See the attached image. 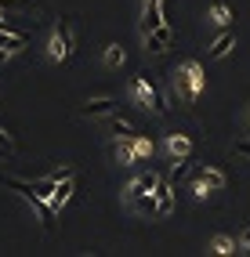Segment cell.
I'll return each mask as SVG.
<instances>
[{
    "label": "cell",
    "instance_id": "obj_1",
    "mask_svg": "<svg viewBox=\"0 0 250 257\" xmlns=\"http://www.w3.org/2000/svg\"><path fill=\"white\" fill-rule=\"evenodd\" d=\"M0 185H8L11 192H19V196H22L29 207L37 210V217H40V225H44V228H51V225H55V214H58V210L51 207V199H44L37 188H33V181H22V178H0Z\"/></svg>",
    "mask_w": 250,
    "mask_h": 257
},
{
    "label": "cell",
    "instance_id": "obj_2",
    "mask_svg": "<svg viewBox=\"0 0 250 257\" xmlns=\"http://www.w3.org/2000/svg\"><path fill=\"white\" fill-rule=\"evenodd\" d=\"M203 87H207V76H203V65L199 62H181L178 69H174V91H185V98L189 101H196L199 94H203Z\"/></svg>",
    "mask_w": 250,
    "mask_h": 257
},
{
    "label": "cell",
    "instance_id": "obj_3",
    "mask_svg": "<svg viewBox=\"0 0 250 257\" xmlns=\"http://www.w3.org/2000/svg\"><path fill=\"white\" fill-rule=\"evenodd\" d=\"M73 26L69 22H58L55 26V33H51V44H47V58H51V62H69V55H73Z\"/></svg>",
    "mask_w": 250,
    "mask_h": 257
},
{
    "label": "cell",
    "instance_id": "obj_4",
    "mask_svg": "<svg viewBox=\"0 0 250 257\" xmlns=\"http://www.w3.org/2000/svg\"><path fill=\"white\" fill-rule=\"evenodd\" d=\"M135 98H138V105H145V109H153L156 116H163L167 112V101H163V94L149 83V76L142 73V76H135Z\"/></svg>",
    "mask_w": 250,
    "mask_h": 257
},
{
    "label": "cell",
    "instance_id": "obj_5",
    "mask_svg": "<svg viewBox=\"0 0 250 257\" xmlns=\"http://www.w3.org/2000/svg\"><path fill=\"white\" fill-rule=\"evenodd\" d=\"M163 22V0H142V33H153Z\"/></svg>",
    "mask_w": 250,
    "mask_h": 257
},
{
    "label": "cell",
    "instance_id": "obj_6",
    "mask_svg": "<svg viewBox=\"0 0 250 257\" xmlns=\"http://www.w3.org/2000/svg\"><path fill=\"white\" fill-rule=\"evenodd\" d=\"M116 105H120V101L116 98H109V94H102V98H87L83 101V116H91V119H98V116H112L116 112Z\"/></svg>",
    "mask_w": 250,
    "mask_h": 257
},
{
    "label": "cell",
    "instance_id": "obj_7",
    "mask_svg": "<svg viewBox=\"0 0 250 257\" xmlns=\"http://www.w3.org/2000/svg\"><path fill=\"white\" fill-rule=\"evenodd\" d=\"M171 40H174L171 26H160V29H153V33H145V51H153V55H163V51L171 47Z\"/></svg>",
    "mask_w": 250,
    "mask_h": 257
},
{
    "label": "cell",
    "instance_id": "obj_8",
    "mask_svg": "<svg viewBox=\"0 0 250 257\" xmlns=\"http://www.w3.org/2000/svg\"><path fill=\"white\" fill-rule=\"evenodd\" d=\"M196 181H203L210 192H221V188L228 185V178H225V170H218V167H199V174H196Z\"/></svg>",
    "mask_w": 250,
    "mask_h": 257
},
{
    "label": "cell",
    "instance_id": "obj_9",
    "mask_svg": "<svg viewBox=\"0 0 250 257\" xmlns=\"http://www.w3.org/2000/svg\"><path fill=\"white\" fill-rule=\"evenodd\" d=\"M156 203H160V217H167V214L174 210V185L167 181V178L156 185Z\"/></svg>",
    "mask_w": 250,
    "mask_h": 257
},
{
    "label": "cell",
    "instance_id": "obj_10",
    "mask_svg": "<svg viewBox=\"0 0 250 257\" xmlns=\"http://www.w3.org/2000/svg\"><path fill=\"white\" fill-rule=\"evenodd\" d=\"M167 152H171L174 160H185L189 152H192V142H189V134H167Z\"/></svg>",
    "mask_w": 250,
    "mask_h": 257
},
{
    "label": "cell",
    "instance_id": "obj_11",
    "mask_svg": "<svg viewBox=\"0 0 250 257\" xmlns=\"http://www.w3.org/2000/svg\"><path fill=\"white\" fill-rule=\"evenodd\" d=\"M29 44V37L26 33H15V29H0V47L4 51H11V55H19V51Z\"/></svg>",
    "mask_w": 250,
    "mask_h": 257
},
{
    "label": "cell",
    "instance_id": "obj_12",
    "mask_svg": "<svg viewBox=\"0 0 250 257\" xmlns=\"http://www.w3.org/2000/svg\"><path fill=\"white\" fill-rule=\"evenodd\" d=\"M142 217H160V203H156V192H142L135 203H131Z\"/></svg>",
    "mask_w": 250,
    "mask_h": 257
},
{
    "label": "cell",
    "instance_id": "obj_13",
    "mask_svg": "<svg viewBox=\"0 0 250 257\" xmlns=\"http://www.w3.org/2000/svg\"><path fill=\"white\" fill-rule=\"evenodd\" d=\"M138 160V152H135V138H116V163L120 167H131Z\"/></svg>",
    "mask_w": 250,
    "mask_h": 257
},
{
    "label": "cell",
    "instance_id": "obj_14",
    "mask_svg": "<svg viewBox=\"0 0 250 257\" xmlns=\"http://www.w3.org/2000/svg\"><path fill=\"white\" fill-rule=\"evenodd\" d=\"M239 246H236V239L232 235H214L210 243H207V253H214V257H225V253H236Z\"/></svg>",
    "mask_w": 250,
    "mask_h": 257
},
{
    "label": "cell",
    "instance_id": "obj_15",
    "mask_svg": "<svg viewBox=\"0 0 250 257\" xmlns=\"http://www.w3.org/2000/svg\"><path fill=\"white\" fill-rule=\"evenodd\" d=\"M232 47H236V29H225L221 37L214 40V47H210V58H225Z\"/></svg>",
    "mask_w": 250,
    "mask_h": 257
},
{
    "label": "cell",
    "instance_id": "obj_16",
    "mask_svg": "<svg viewBox=\"0 0 250 257\" xmlns=\"http://www.w3.org/2000/svg\"><path fill=\"white\" fill-rule=\"evenodd\" d=\"M69 199H73V178H65V181H58V188L51 192V207H55V210H62Z\"/></svg>",
    "mask_w": 250,
    "mask_h": 257
},
{
    "label": "cell",
    "instance_id": "obj_17",
    "mask_svg": "<svg viewBox=\"0 0 250 257\" xmlns=\"http://www.w3.org/2000/svg\"><path fill=\"white\" fill-rule=\"evenodd\" d=\"M102 62L109 65V69H120V65L127 62V51H123L120 44H105V55H102Z\"/></svg>",
    "mask_w": 250,
    "mask_h": 257
},
{
    "label": "cell",
    "instance_id": "obj_18",
    "mask_svg": "<svg viewBox=\"0 0 250 257\" xmlns=\"http://www.w3.org/2000/svg\"><path fill=\"white\" fill-rule=\"evenodd\" d=\"M207 22H210V26H221V29H228V22H232V11H228L225 4H214V8H210V15H207Z\"/></svg>",
    "mask_w": 250,
    "mask_h": 257
},
{
    "label": "cell",
    "instance_id": "obj_19",
    "mask_svg": "<svg viewBox=\"0 0 250 257\" xmlns=\"http://www.w3.org/2000/svg\"><path fill=\"white\" fill-rule=\"evenodd\" d=\"M112 134H116V138H135V134H138V131H135V127H131V123H127V119H120V116H116V112H112Z\"/></svg>",
    "mask_w": 250,
    "mask_h": 257
},
{
    "label": "cell",
    "instance_id": "obj_20",
    "mask_svg": "<svg viewBox=\"0 0 250 257\" xmlns=\"http://www.w3.org/2000/svg\"><path fill=\"white\" fill-rule=\"evenodd\" d=\"M33 188H37V192H40L44 199H51V192L58 188V181H55L51 174H47V178H40V181H33Z\"/></svg>",
    "mask_w": 250,
    "mask_h": 257
},
{
    "label": "cell",
    "instance_id": "obj_21",
    "mask_svg": "<svg viewBox=\"0 0 250 257\" xmlns=\"http://www.w3.org/2000/svg\"><path fill=\"white\" fill-rule=\"evenodd\" d=\"M142 192H149V188L142 185V178H135V181H131V185L123 188V199H127V203H135V199H138Z\"/></svg>",
    "mask_w": 250,
    "mask_h": 257
},
{
    "label": "cell",
    "instance_id": "obj_22",
    "mask_svg": "<svg viewBox=\"0 0 250 257\" xmlns=\"http://www.w3.org/2000/svg\"><path fill=\"white\" fill-rule=\"evenodd\" d=\"M135 152H138V160H145V156H153V142H149L145 134H135Z\"/></svg>",
    "mask_w": 250,
    "mask_h": 257
},
{
    "label": "cell",
    "instance_id": "obj_23",
    "mask_svg": "<svg viewBox=\"0 0 250 257\" xmlns=\"http://www.w3.org/2000/svg\"><path fill=\"white\" fill-rule=\"evenodd\" d=\"M236 246H239V253H250V225L236 235Z\"/></svg>",
    "mask_w": 250,
    "mask_h": 257
},
{
    "label": "cell",
    "instance_id": "obj_24",
    "mask_svg": "<svg viewBox=\"0 0 250 257\" xmlns=\"http://www.w3.org/2000/svg\"><path fill=\"white\" fill-rule=\"evenodd\" d=\"M185 174H189V163H178V167H174V174L167 178V181H171V185H178V181L185 178Z\"/></svg>",
    "mask_w": 250,
    "mask_h": 257
},
{
    "label": "cell",
    "instance_id": "obj_25",
    "mask_svg": "<svg viewBox=\"0 0 250 257\" xmlns=\"http://www.w3.org/2000/svg\"><path fill=\"white\" fill-rule=\"evenodd\" d=\"M236 156H243V160H250V134L243 142H236Z\"/></svg>",
    "mask_w": 250,
    "mask_h": 257
},
{
    "label": "cell",
    "instance_id": "obj_26",
    "mask_svg": "<svg viewBox=\"0 0 250 257\" xmlns=\"http://www.w3.org/2000/svg\"><path fill=\"white\" fill-rule=\"evenodd\" d=\"M73 174H76L73 167H58V170H51V178H55V181H65V178H73Z\"/></svg>",
    "mask_w": 250,
    "mask_h": 257
},
{
    "label": "cell",
    "instance_id": "obj_27",
    "mask_svg": "<svg viewBox=\"0 0 250 257\" xmlns=\"http://www.w3.org/2000/svg\"><path fill=\"white\" fill-rule=\"evenodd\" d=\"M192 196H196V199H207V196H210V188H207L203 181H196V188H192Z\"/></svg>",
    "mask_w": 250,
    "mask_h": 257
},
{
    "label": "cell",
    "instance_id": "obj_28",
    "mask_svg": "<svg viewBox=\"0 0 250 257\" xmlns=\"http://www.w3.org/2000/svg\"><path fill=\"white\" fill-rule=\"evenodd\" d=\"M0 149H4V152H15V142L8 138V134H4V131H0Z\"/></svg>",
    "mask_w": 250,
    "mask_h": 257
},
{
    "label": "cell",
    "instance_id": "obj_29",
    "mask_svg": "<svg viewBox=\"0 0 250 257\" xmlns=\"http://www.w3.org/2000/svg\"><path fill=\"white\" fill-rule=\"evenodd\" d=\"M8 58H11V51H4V47H0V65H4Z\"/></svg>",
    "mask_w": 250,
    "mask_h": 257
},
{
    "label": "cell",
    "instance_id": "obj_30",
    "mask_svg": "<svg viewBox=\"0 0 250 257\" xmlns=\"http://www.w3.org/2000/svg\"><path fill=\"white\" fill-rule=\"evenodd\" d=\"M246 127H250V116H246Z\"/></svg>",
    "mask_w": 250,
    "mask_h": 257
}]
</instances>
